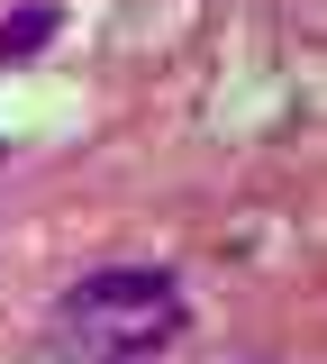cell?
Segmentation results:
<instances>
[{
	"label": "cell",
	"instance_id": "obj_1",
	"mask_svg": "<svg viewBox=\"0 0 327 364\" xmlns=\"http://www.w3.org/2000/svg\"><path fill=\"white\" fill-rule=\"evenodd\" d=\"M173 264H100L82 273L64 301H55V355L64 364H118V355H145V346H164L182 310H173Z\"/></svg>",
	"mask_w": 327,
	"mask_h": 364
},
{
	"label": "cell",
	"instance_id": "obj_2",
	"mask_svg": "<svg viewBox=\"0 0 327 364\" xmlns=\"http://www.w3.org/2000/svg\"><path fill=\"white\" fill-rule=\"evenodd\" d=\"M55 28H64V9H55V0H37V9H9V18H0V64H28V55L55 37Z\"/></svg>",
	"mask_w": 327,
	"mask_h": 364
}]
</instances>
